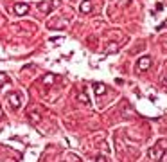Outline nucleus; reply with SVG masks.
Returning a JSON list of instances; mask_svg holds the SVG:
<instances>
[{
    "instance_id": "obj_5",
    "label": "nucleus",
    "mask_w": 167,
    "mask_h": 162,
    "mask_svg": "<svg viewBox=\"0 0 167 162\" xmlns=\"http://www.w3.org/2000/svg\"><path fill=\"white\" fill-rule=\"evenodd\" d=\"M40 9H41L43 13H50V11H52V4H41Z\"/></svg>"
},
{
    "instance_id": "obj_2",
    "label": "nucleus",
    "mask_w": 167,
    "mask_h": 162,
    "mask_svg": "<svg viewBox=\"0 0 167 162\" xmlns=\"http://www.w3.org/2000/svg\"><path fill=\"white\" fill-rule=\"evenodd\" d=\"M149 157H151V159H153L155 162L162 160V157H164V150H162V148L156 144L155 148H151V150H149Z\"/></svg>"
},
{
    "instance_id": "obj_4",
    "label": "nucleus",
    "mask_w": 167,
    "mask_h": 162,
    "mask_svg": "<svg viewBox=\"0 0 167 162\" xmlns=\"http://www.w3.org/2000/svg\"><path fill=\"white\" fill-rule=\"evenodd\" d=\"M81 11H83V13H90V11H92V4H90V0H86V2L81 4Z\"/></svg>"
},
{
    "instance_id": "obj_1",
    "label": "nucleus",
    "mask_w": 167,
    "mask_h": 162,
    "mask_svg": "<svg viewBox=\"0 0 167 162\" xmlns=\"http://www.w3.org/2000/svg\"><path fill=\"white\" fill-rule=\"evenodd\" d=\"M149 67H151V58L149 56H140L138 61H137V70L140 72V70H148Z\"/></svg>"
},
{
    "instance_id": "obj_6",
    "label": "nucleus",
    "mask_w": 167,
    "mask_h": 162,
    "mask_svg": "<svg viewBox=\"0 0 167 162\" xmlns=\"http://www.w3.org/2000/svg\"><path fill=\"white\" fill-rule=\"evenodd\" d=\"M95 92H97V94H104V92H106V86L97 83V85H95Z\"/></svg>"
},
{
    "instance_id": "obj_3",
    "label": "nucleus",
    "mask_w": 167,
    "mask_h": 162,
    "mask_svg": "<svg viewBox=\"0 0 167 162\" xmlns=\"http://www.w3.org/2000/svg\"><path fill=\"white\" fill-rule=\"evenodd\" d=\"M27 11H29V4H15V15L23 16Z\"/></svg>"
}]
</instances>
